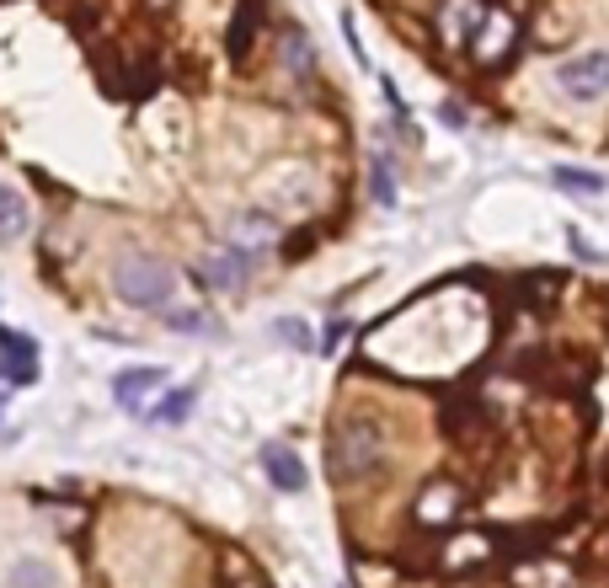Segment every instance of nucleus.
Instances as JSON below:
<instances>
[{
    "label": "nucleus",
    "instance_id": "20e7f679",
    "mask_svg": "<svg viewBox=\"0 0 609 588\" xmlns=\"http://www.w3.org/2000/svg\"><path fill=\"white\" fill-rule=\"evenodd\" d=\"M0 380H11V385L38 380V343L17 327H0Z\"/></svg>",
    "mask_w": 609,
    "mask_h": 588
},
{
    "label": "nucleus",
    "instance_id": "9b49d317",
    "mask_svg": "<svg viewBox=\"0 0 609 588\" xmlns=\"http://www.w3.org/2000/svg\"><path fill=\"white\" fill-rule=\"evenodd\" d=\"M460 514V487L455 482H433L428 487V498H423V519H455Z\"/></svg>",
    "mask_w": 609,
    "mask_h": 588
},
{
    "label": "nucleus",
    "instance_id": "2eb2a0df",
    "mask_svg": "<svg viewBox=\"0 0 609 588\" xmlns=\"http://www.w3.org/2000/svg\"><path fill=\"white\" fill-rule=\"evenodd\" d=\"M556 188H567V193H604V177H588V172H567V166H561V172H556Z\"/></svg>",
    "mask_w": 609,
    "mask_h": 588
},
{
    "label": "nucleus",
    "instance_id": "423d86ee",
    "mask_svg": "<svg viewBox=\"0 0 609 588\" xmlns=\"http://www.w3.org/2000/svg\"><path fill=\"white\" fill-rule=\"evenodd\" d=\"M492 17V6L487 0H444V11H439V33L449 43H471L481 27H487Z\"/></svg>",
    "mask_w": 609,
    "mask_h": 588
},
{
    "label": "nucleus",
    "instance_id": "f3484780",
    "mask_svg": "<svg viewBox=\"0 0 609 588\" xmlns=\"http://www.w3.org/2000/svg\"><path fill=\"white\" fill-rule=\"evenodd\" d=\"M567 246H572V252L583 257V262H604V252H593V246H588L583 236H577V230H567Z\"/></svg>",
    "mask_w": 609,
    "mask_h": 588
},
{
    "label": "nucleus",
    "instance_id": "f8f14e48",
    "mask_svg": "<svg viewBox=\"0 0 609 588\" xmlns=\"http://www.w3.org/2000/svg\"><path fill=\"white\" fill-rule=\"evenodd\" d=\"M187 412H193V391H171L161 407H150L145 417H155V423H182Z\"/></svg>",
    "mask_w": 609,
    "mask_h": 588
},
{
    "label": "nucleus",
    "instance_id": "4468645a",
    "mask_svg": "<svg viewBox=\"0 0 609 588\" xmlns=\"http://www.w3.org/2000/svg\"><path fill=\"white\" fill-rule=\"evenodd\" d=\"M284 65L310 75V43H305V33H284Z\"/></svg>",
    "mask_w": 609,
    "mask_h": 588
},
{
    "label": "nucleus",
    "instance_id": "7ed1b4c3",
    "mask_svg": "<svg viewBox=\"0 0 609 588\" xmlns=\"http://www.w3.org/2000/svg\"><path fill=\"white\" fill-rule=\"evenodd\" d=\"M561 91H567L572 102H593L609 91V49H593V54H572L567 65L556 70Z\"/></svg>",
    "mask_w": 609,
    "mask_h": 588
},
{
    "label": "nucleus",
    "instance_id": "ddd939ff",
    "mask_svg": "<svg viewBox=\"0 0 609 588\" xmlns=\"http://www.w3.org/2000/svg\"><path fill=\"white\" fill-rule=\"evenodd\" d=\"M369 182H374V198H380V209H390V204H396V177H390V161H385V156H374V172H369Z\"/></svg>",
    "mask_w": 609,
    "mask_h": 588
},
{
    "label": "nucleus",
    "instance_id": "f257e3e1",
    "mask_svg": "<svg viewBox=\"0 0 609 588\" xmlns=\"http://www.w3.org/2000/svg\"><path fill=\"white\" fill-rule=\"evenodd\" d=\"M326 460H332V482L337 487H358L369 476H380L385 466V433L369 417H342L332 428V444H326Z\"/></svg>",
    "mask_w": 609,
    "mask_h": 588
},
{
    "label": "nucleus",
    "instance_id": "dca6fc26",
    "mask_svg": "<svg viewBox=\"0 0 609 588\" xmlns=\"http://www.w3.org/2000/svg\"><path fill=\"white\" fill-rule=\"evenodd\" d=\"M273 332L284 337V343H294V348H310V327H305V321H278Z\"/></svg>",
    "mask_w": 609,
    "mask_h": 588
},
{
    "label": "nucleus",
    "instance_id": "6e6552de",
    "mask_svg": "<svg viewBox=\"0 0 609 588\" xmlns=\"http://www.w3.org/2000/svg\"><path fill=\"white\" fill-rule=\"evenodd\" d=\"M6 588H59V567L49 556H17L6 567Z\"/></svg>",
    "mask_w": 609,
    "mask_h": 588
},
{
    "label": "nucleus",
    "instance_id": "f03ea898",
    "mask_svg": "<svg viewBox=\"0 0 609 588\" xmlns=\"http://www.w3.org/2000/svg\"><path fill=\"white\" fill-rule=\"evenodd\" d=\"M113 289L134 311H171V300H177V268L150 252H129L113 268Z\"/></svg>",
    "mask_w": 609,
    "mask_h": 588
},
{
    "label": "nucleus",
    "instance_id": "39448f33",
    "mask_svg": "<svg viewBox=\"0 0 609 588\" xmlns=\"http://www.w3.org/2000/svg\"><path fill=\"white\" fill-rule=\"evenodd\" d=\"M166 385H171L166 369L139 364V369H123V375L113 380V396H118V407H123V412H150V396H155V391H166Z\"/></svg>",
    "mask_w": 609,
    "mask_h": 588
},
{
    "label": "nucleus",
    "instance_id": "9d476101",
    "mask_svg": "<svg viewBox=\"0 0 609 588\" xmlns=\"http://www.w3.org/2000/svg\"><path fill=\"white\" fill-rule=\"evenodd\" d=\"M22 236H27V198L0 182V241H22Z\"/></svg>",
    "mask_w": 609,
    "mask_h": 588
},
{
    "label": "nucleus",
    "instance_id": "1a4fd4ad",
    "mask_svg": "<svg viewBox=\"0 0 609 588\" xmlns=\"http://www.w3.org/2000/svg\"><path fill=\"white\" fill-rule=\"evenodd\" d=\"M252 268H257L252 252H220V257L203 262V278H209V284H220V289H236Z\"/></svg>",
    "mask_w": 609,
    "mask_h": 588
},
{
    "label": "nucleus",
    "instance_id": "0eeeda50",
    "mask_svg": "<svg viewBox=\"0 0 609 588\" xmlns=\"http://www.w3.org/2000/svg\"><path fill=\"white\" fill-rule=\"evenodd\" d=\"M262 476H268L278 492H305V482H310L305 460L294 455L289 444H262Z\"/></svg>",
    "mask_w": 609,
    "mask_h": 588
}]
</instances>
